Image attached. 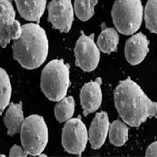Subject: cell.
Returning a JSON list of instances; mask_svg holds the SVG:
<instances>
[{"label": "cell", "instance_id": "13", "mask_svg": "<svg viewBox=\"0 0 157 157\" xmlns=\"http://www.w3.org/2000/svg\"><path fill=\"white\" fill-rule=\"evenodd\" d=\"M19 13L24 19L39 23L45 11L47 0H15Z\"/></svg>", "mask_w": 157, "mask_h": 157}, {"label": "cell", "instance_id": "2", "mask_svg": "<svg viewBox=\"0 0 157 157\" xmlns=\"http://www.w3.org/2000/svg\"><path fill=\"white\" fill-rule=\"evenodd\" d=\"M49 43L44 29L38 24L29 23L21 27V34L13 44V54L23 68L35 69L45 62Z\"/></svg>", "mask_w": 157, "mask_h": 157}, {"label": "cell", "instance_id": "19", "mask_svg": "<svg viewBox=\"0 0 157 157\" xmlns=\"http://www.w3.org/2000/svg\"><path fill=\"white\" fill-rule=\"evenodd\" d=\"M98 0H75L74 10L77 17L86 21L94 14V6Z\"/></svg>", "mask_w": 157, "mask_h": 157}, {"label": "cell", "instance_id": "23", "mask_svg": "<svg viewBox=\"0 0 157 157\" xmlns=\"http://www.w3.org/2000/svg\"><path fill=\"white\" fill-rule=\"evenodd\" d=\"M0 156H4L3 155H0Z\"/></svg>", "mask_w": 157, "mask_h": 157}, {"label": "cell", "instance_id": "16", "mask_svg": "<svg viewBox=\"0 0 157 157\" xmlns=\"http://www.w3.org/2000/svg\"><path fill=\"white\" fill-rule=\"evenodd\" d=\"M109 135L110 142L113 145L122 146L128 140V127L120 120H115L109 127Z\"/></svg>", "mask_w": 157, "mask_h": 157}, {"label": "cell", "instance_id": "6", "mask_svg": "<svg viewBox=\"0 0 157 157\" xmlns=\"http://www.w3.org/2000/svg\"><path fill=\"white\" fill-rule=\"evenodd\" d=\"M88 141V132L80 118L70 119L62 130V145L67 152L80 155Z\"/></svg>", "mask_w": 157, "mask_h": 157}, {"label": "cell", "instance_id": "14", "mask_svg": "<svg viewBox=\"0 0 157 157\" xmlns=\"http://www.w3.org/2000/svg\"><path fill=\"white\" fill-rule=\"evenodd\" d=\"M24 113L22 110V103H11L8 107L4 116V123L7 128V134L13 136L21 131L24 123Z\"/></svg>", "mask_w": 157, "mask_h": 157}, {"label": "cell", "instance_id": "4", "mask_svg": "<svg viewBox=\"0 0 157 157\" xmlns=\"http://www.w3.org/2000/svg\"><path fill=\"white\" fill-rule=\"evenodd\" d=\"M113 23L120 33H135L142 23L143 7L141 0H116L112 10Z\"/></svg>", "mask_w": 157, "mask_h": 157}, {"label": "cell", "instance_id": "10", "mask_svg": "<svg viewBox=\"0 0 157 157\" xmlns=\"http://www.w3.org/2000/svg\"><path fill=\"white\" fill-rule=\"evenodd\" d=\"M101 84V78H97L96 80L85 84L81 89L80 101L85 116L96 112L101 105L102 91Z\"/></svg>", "mask_w": 157, "mask_h": 157}, {"label": "cell", "instance_id": "22", "mask_svg": "<svg viewBox=\"0 0 157 157\" xmlns=\"http://www.w3.org/2000/svg\"><path fill=\"white\" fill-rule=\"evenodd\" d=\"M146 156H157V141L152 143L146 150Z\"/></svg>", "mask_w": 157, "mask_h": 157}, {"label": "cell", "instance_id": "8", "mask_svg": "<svg viewBox=\"0 0 157 157\" xmlns=\"http://www.w3.org/2000/svg\"><path fill=\"white\" fill-rule=\"evenodd\" d=\"M15 16L10 0H0V44L2 47L21 34V27Z\"/></svg>", "mask_w": 157, "mask_h": 157}, {"label": "cell", "instance_id": "15", "mask_svg": "<svg viewBox=\"0 0 157 157\" xmlns=\"http://www.w3.org/2000/svg\"><path fill=\"white\" fill-rule=\"evenodd\" d=\"M120 36L113 28H107L101 32L98 39V46L101 50L106 54L117 50Z\"/></svg>", "mask_w": 157, "mask_h": 157}, {"label": "cell", "instance_id": "21", "mask_svg": "<svg viewBox=\"0 0 157 157\" xmlns=\"http://www.w3.org/2000/svg\"><path fill=\"white\" fill-rule=\"evenodd\" d=\"M28 152L25 151V149L22 147L19 146V145H13L11 148L10 151V156H21V157H25L27 156Z\"/></svg>", "mask_w": 157, "mask_h": 157}, {"label": "cell", "instance_id": "12", "mask_svg": "<svg viewBox=\"0 0 157 157\" xmlns=\"http://www.w3.org/2000/svg\"><path fill=\"white\" fill-rule=\"evenodd\" d=\"M109 130V122L105 112L98 113L90 126L88 139L92 148H100L105 141Z\"/></svg>", "mask_w": 157, "mask_h": 157}, {"label": "cell", "instance_id": "1", "mask_svg": "<svg viewBox=\"0 0 157 157\" xmlns=\"http://www.w3.org/2000/svg\"><path fill=\"white\" fill-rule=\"evenodd\" d=\"M114 100L120 117L130 127H139L148 118H157V102L150 100L130 78L118 84Z\"/></svg>", "mask_w": 157, "mask_h": 157}, {"label": "cell", "instance_id": "11", "mask_svg": "<svg viewBox=\"0 0 157 157\" xmlns=\"http://www.w3.org/2000/svg\"><path fill=\"white\" fill-rule=\"evenodd\" d=\"M148 39L140 32L131 36L126 43L125 56L127 61L132 65L142 62L149 51Z\"/></svg>", "mask_w": 157, "mask_h": 157}, {"label": "cell", "instance_id": "18", "mask_svg": "<svg viewBox=\"0 0 157 157\" xmlns=\"http://www.w3.org/2000/svg\"><path fill=\"white\" fill-rule=\"evenodd\" d=\"M11 92L12 89L9 75L3 68H0V115L9 105Z\"/></svg>", "mask_w": 157, "mask_h": 157}, {"label": "cell", "instance_id": "3", "mask_svg": "<svg viewBox=\"0 0 157 157\" xmlns=\"http://www.w3.org/2000/svg\"><path fill=\"white\" fill-rule=\"evenodd\" d=\"M69 85V66L64 60H53L43 68L40 86L50 101H58L64 98Z\"/></svg>", "mask_w": 157, "mask_h": 157}, {"label": "cell", "instance_id": "7", "mask_svg": "<svg viewBox=\"0 0 157 157\" xmlns=\"http://www.w3.org/2000/svg\"><path fill=\"white\" fill-rule=\"evenodd\" d=\"M75 64L85 71H92L100 61V50L94 42V35L86 36L83 32L78 38L74 49Z\"/></svg>", "mask_w": 157, "mask_h": 157}, {"label": "cell", "instance_id": "5", "mask_svg": "<svg viewBox=\"0 0 157 157\" xmlns=\"http://www.w3.org/2000/svg\"><path fill=\"white\" fill-rule=\"evenodd\" d=\"M21 141L28 154L39 155L48 142V128L44 119L32 115L24 120L21 128Z\"/></svg>", "mask_w": 157, "mask_h": 157}, {"label": "cell", "instance_id": "20", "mask_svg": "<svg viewBox=\"0 0 157 157\" xmlns=\"http://www.w3.org/2000/svg\"><path fill=\"white\" fill-rule=\"evenodd\" d=\"M145 25L148 30L157 34V0H148L145 9Z\"/></svg>", "mask_w": 157, "mask_h": 157}, {"label": "cell", "instance_id": "9", "mask_svg": "<svg viewBox=\"0 0 157 157\" xmlns=\"http://www.w3.org/2000/svg\"><path fill=\"white\" fill-rule=\"evenodd\" d=\"M48 21L54 29L68 32L73 23L74 13L71 0H52L48 5Z\"/></svg>", "mask_w": 157, "mask_h": 157}, {"label": "cell", "instance_id": "17", "mask_svg": "<svg viewBox=\"0 0 157 157\" xmlns=\"http://www.w3.org/2000/svg\"><path fill=\"white\" fill-rule=\"evenodd\" d=\"M75 100L72 97H64L57 101L54 108V115L59 123L68 121L74 114Z\"/></svg>", "mask_w": 157, "mask_h": 157}]
</instances>
